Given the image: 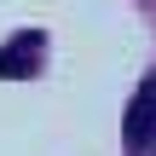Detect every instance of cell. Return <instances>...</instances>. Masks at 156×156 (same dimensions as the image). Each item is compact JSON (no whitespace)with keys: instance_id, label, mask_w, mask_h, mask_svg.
I'll return each instance as SVG.
<instances>
[{"instance_id":"obj_1","label":"cell","mask_w":156,"mask_h":156,"mask_svg":"<svg viewBox=\"0 0 156 156\" xmlns=\"http://www.w3.org/2000/svg\"><path fill=\"white\" fill-rule=\"evenodd\" d=\"M151 133H156V81H145L127 104V145H145Z\"/></svg>"},{"instance_id":"obj_2","label":"cell","mask_w":156,"mask_h":156,"mask_svg":"<svg viewBox=\"0 0 156 156\" xmlns=\"http://www.w3.org/2000/svg\"><path fill=\"white\" fill-rule=\"evenodd\" d=\"M35 64H41V35H17L0 58V75H29Z\"/></svg>"}]
</instances>
